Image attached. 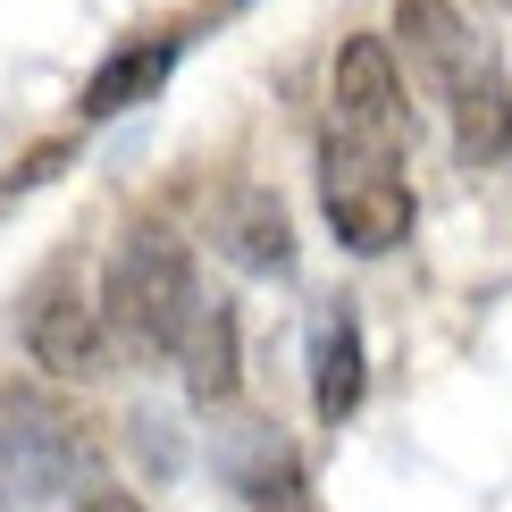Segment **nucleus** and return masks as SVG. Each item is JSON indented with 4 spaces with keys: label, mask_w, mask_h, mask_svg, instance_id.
<instances>
[{
    "label": "nucleus",
    "mask_w": 512,
    "mask_h": 512,
    "mask_svg": "<svg viewBox=\"0 0 512 512\" xmlns=\"http://www.w3.org/2000/svg\"><path fill=\"white\" fill-rule=\"evenodd\" d=\"M202 319V277L168 227H135L101 269V328L143 361H177Z\"/></svg>",
    "instance_id": "1"
},
{
    "label": "nucleus",
    "mask_w": 512,
    "mask_h": 512,
    "mask_svg": "<svg viewBox=\"0 0 512 512\" xmlns=\"http://www.w3.org/2000/svg\"><path fill=\"white\" fill-rule=\"evenodd\" d=\"M319 210H328L336 244L378 261L412 236V177H403V152H378V143H353V135H319Z\"/></svg>",
    "instance_id": "2"
},
{
    "label": "nucleus",
    "mask_w": 512,
    "mask_h": 512,
    "mask_svg": "<svg viewBox=\"0 0 512 512\" xmlns=\"http://www.w3.org/2000/svg\"><path fill=\"white\" fill-rule=\"evenodd\" d=\"M328 101H336V135L378 143V152H403L412 143V101H403V68L387 34H345L328 68Z\"/></svg>",
    "instance_id": "3"
},
{
    "label": "nucleus",
    "mask_w": 512,
    "mask_h": 512,
    "mask_svg": "<svg viewBox=\"0 0 512 512\" xmlns=\"http://www.w3.org/2000/svg\"><path fill=\"white\" fill-rule=\"evenodd\" d=\"M17 328H26V353L51 378H101L110 370V328H101V303L76 286V269H42L26 311H17Z\"/></svg>",
    "instance_id": "4"
},
{
    "label": "nucleus",
    "mask_w": 512,
    "mask_h": 512,
    "mask_svg": "<svg viewBox=\"0 0 512 512\" xmlns=\"http://www.w3.org/2000/svg\"><path fill=\"white\" fill-rule=\"evenodd\" d=\"M210 471H219L252 512H311V479H303V454L286 445V429L269 420H244L210 445Z\"/></svg>",
    "instance_id": "5"
},
{
    "label": "nucleus",
    "mask_w": 512,
    "mask_h": 512,
    "mask_svg": "<svg viewBox=\"0 0 512 512\" xmlns=\"http://www.w3.org/2000/svg\"><path fill=\"white\" fill-rule=\"evenodd\" d=\"M387 34H395V51H412V68L429 76V93H437V101L454 93V84L471 76L479 59H496V51L471 34V17H462L454 0H395Z\"/></svg>",
    "instance_id": "6"
},
{
    "label": "nucleus",
    "mask_w": 512,
    "mask_h": 512,
    "mask_svg": "<svg viewBox=\"0 0 512 512\" xmlns=\"http://www.w3.org/2000/svg\"><path fill=\"white\" fill-rule=\"evenodd\" d=\"M445 118H454V160L462 168H496L512 152V84H504L496 59H479V68L445 93Z\"/></svg>",
    "instance_id": "7"
},
{
    "label": "nucleus",
    "mask_w": 512,
    "mask_h": 512,
    "mask_svg": "<svg viewBox=\"0 0 512 512\" xmlns=\"http://www.w3.org/2000/svg\"><path fill=\"white\" fill-rule=\"evenodd\" d=\"M361 387H370L361 378V319H353V303H328L311 328V412L328 429H345L361 412Z\"/></svg>",
    "instance_id": "8"
},
{
    "label": "nucleus",
    "mask_w": 512,
    "mask_h": 512,
    "mask_svg": "<svg viewBox=\"0 0 512 512\" xmlns=\"http://www.w3.org/2000/svg\"><path fill=\"white\" fill-rule=\"evenodd\" d=\"M168 68H177V34L118 42V51L84 76V118H118V110H135V101H152L160 84H168Z\"/></svg>",
    "instance_id": "9"
},
{
    "label": "nucleus",
    "mask_w": 512,
    "mask_h": 512,
    "mask_svg": "<svg viewBox=\"0 0 512 512\" xmlns=\"http://www.w3.org/2000/svg\"><path fill=\"white\" fill-rule=\"evenodd\" d=\"M219 244H227V261L252 269V277H286L294 269V219H286V202H277L269 185H244V194L227 202V219H219Z\"/></svg>",
    "instance_id": "10"
},
{
    "label": "nucleus",
    "mask_w": 512,
    "mask_h": 512,
    "mask_svg": "<svg viewBox=\"0 0 512 512\" xmlns=\"http://www.w3.org/2000/svg\"><path fill=\"white\" fill-rule=\"evenodd\" d=\"M185 395L202 403V412H219V403H236V378H244V361H236V311L227 303H202L194 319V336H185Z\"/></svg>",
    "instance_id": "11"
},
{
    "label": "nucleus",
    "mask_w": 512,
    "mask_h": 512,
    "mask_svg": "<svg viewBox=\"0 0 512 512\" xmlns=\"http://www.w3.org/2000/svg\"><path fill=\"white\" fill-rule=\"evenodd\" d=\"M68 160H76V143H68V135H51V143H34V152L17 160L9 177H0V202H17V194H34V185H51L59 168H68Z\"/></svg>",
    "instance_id": "12"
},
{
    "label": "nucleus",
    "mask_w": 512,
    "mask_h": 512,
    "mask_svg": "<svg viewBox=\"0 0 512 512\" xmlns=\"http://www.w3.org/2000/svg\"><path fill=\"white\" fill-rule=\"evenodd\" d=\"M76 512H152V504H143V496H126V487H84V496H76Z\"/></svg>",
    "instance_id": "13"
},
{
    "label": "nucleus",
    "mask_w": 512,
    "mask_h": 512,
    "mask_svg": "<svg viewBox=\"0 0 512 512\" xmlns=\"http://www.w3.org/2000/svg\"><path fill=\"white\" fill-rule=\"evenodd\" d=\"M34 496V487H26V471H17V462H9V445H0V512H9V504H26Z\"/></svg>",
    "instance_id": "14"
},
{
    "label": "nucleus",
    "mask_w": 512,
    "mask_h": 512,
    "mask_svg": "<svg viewBox=\"0 0 512 512\" xmlns=\"http://www.w3.org/2000/svg\"><path fill=\"white\" fill-rule=\"evenodd\" d=\"M479 9H512V0H479Z\"/></svg>",
    "instance_id": "15"
}]
</instances>
